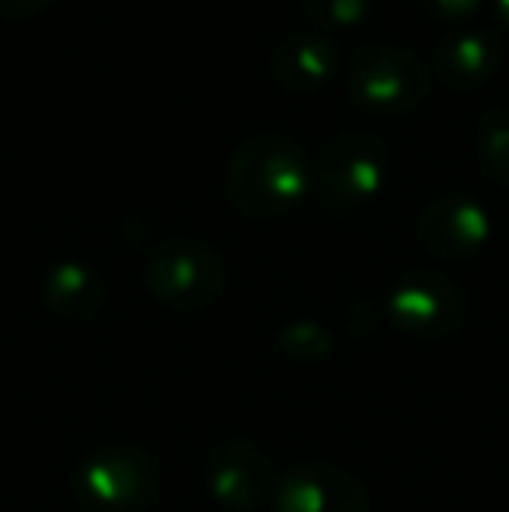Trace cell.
Listing matches in <instances>:
<instances>
[{"mask_svg": "<svg viewBox=\"0 0 509 512\" xmlns=\"http://www.w3.org/2000/svg\"><path fill=\"white\" fill-rule=\"evenodd\" d=\"M314 185V161L307 150L279 129L248 133L234 147L224 171V192L241 216L272 220L290 213Z\"/></svg>", "mask_w": 509, "mask_h": 512, "instance_id": "obj_1", "label": "cell"}, {"mask_svg": "<svg viewBox=\"0 0 509 512\" xmlns=\"http://www.w3.org/2000/svg\"><path fill=\"white\" fill-rule=\"evenodd\" d=\"M143 286L161 307L203 314L224 297L227 265L203 237H164L143 258Z\"/></svg>", "mask_w": 509, "mask_h": 512, "instance_id": "obj_2", "label": "cell"}, {"mask_svg": "<svg viewBox=\"0 0 509 512\" xmlns=\"http://www.w3.org/2000/svg\"><path fill=\"white\" fill-rule=\"evenodd\" d=\"M70 495L88 512H147L161 495V464L133 443L98 446L74 467Z\"/></svg>", "mask_w": 509, "mask_h": 512, "instance_id": "obj_3", "label": "cell"}, {"mask_svg": "<svg viewBox=\"0 0 509 512\" xmlns=\"http://www.w3.org/2000/svg\"><path fill=\"white\" fill-rule=\"evenodd\" d=\"M394 157L387 143L363 129H342L328 136L314 157V189L328 209H360L387 189Z\"/></svg>", "mask_w": 509, "mask_h": 512, "instance_id": "obj_4", "label": "cell"}, {"mask_svg": "<svg viewBox=\"0 0 509 512\" xmlns=\"http://www.w3.org/2000/svg\"><path fill=\"white\" fill-rule=\"evenodd\" d=\"M346 91L370 112H412L426 102L429 74L422 60L394 42H363L346 63Z\"/></svg>", "mask_w": 509, "mask_h": 512, "instance_id": "obj_5", "label": "cell"}, {"mask_svg": "<svg viewBox=\"0 0 509 512\" xmlns=\"http://www.w3.org/2000/svg\"><path fill=\"white\" fill-rule=\"evenodd\" d=\"M387 317L401 335L440 342L464 324L468 297L454 279L440 276V272H408L387 293Z\"/></svg>", "mask_w": 509, "mask_h": 512, "instance_id": "obj_6", "label": "cell"}, {"mask_svg": "<svg viewBox=\"0 0 509 512\" xmlns=\"http://www.w3.org/2000/svg\"><path fill=\"white\" fill-rule=\"evenodd\" d=\"M206 492L213 502L234 512H252L272 502L276 495V471L272 460L248 439H224L206 453L203 464Z\"/></svg>", "mask_w": 509, "mask_h": 512, "instance_id": "obj_7", "label": "cell"}, {"mask_svg": "<svg viewBox=\"0 0 509 512\" xmlns=\"http://www.w3.org/2000/svg\"><path fill=\"white\" fill-rule=\"evenodd\" d=\"M276 512H370V492L356 474L325 460L297 464L276 481Z\"/></svg>", "mask_w": 509, "mask_h": 512, "instance_id": "obj_8", "label": "cell"}, {"mask_svg": "<svg viewBox=\"0 0 509 512\" xmlns=\"http://www.w3.org/2000/svg\"><path fill=\"white\" fill-rule=\"evenodd\" d=\"M492 237V216L478 199L464 192L433 196L419 213V241L429 255L464 262L478 255Z\"/></svg>", "mask_w": 509, "mask_h": 512, "instance_id": "obj_9", "label": "cell"}, {"mask_svg": "<svg viewBox=\"0 0 509 512\" xmlns=\"http://www.w3.org/2000/svg\"><path fill=\"white\" fill-rule=\"evenodd\" d=\"M506 46L492 28L482 25H457L433 46L436 77L457 91H471L489 84L503 70Z\"/></svg>", "mask_w": 509, "mask_h": 512, "instance_id": "obj_10", "label": "cell"}, {"mask_svg": "<svg viewBox=\"0 0 509 512\" xmlns=\"http://www.w3.org/2000/svg\"><path fill=\"white\" fill-rule=\"evenodd\" d=\"M39 300L56 321L88 324L102 314L109 300V283L91 262L81 258H60L39 279Z\"/></svg>", "mask_w": 509, "mask_h": 512, "instance_id": "obj_11", "label": "cell"}, {"mask_svg": "<svg viewBox=\"0 0 509 512\" xmlns=\"http://www.w3.org/2000/svg\"><path fill=\"white\" fill-rule=\"evenodd\" d=\"M269 70L286 91L293 95H311L332 84L339 74V46L332 35L314 32V28H300L276 42L269 56Z\"/></svg>", "mask_w": 509, "mask_h": 512, "instance_id": "obj_12", "label": "cell"}, {"mask_svg": "<svg viewBox=\"0 0 509 512\" xmlns=\"http://www.w3.org/2000/svg\"><path fill=\"white\" fill-rule=\"evenodd\" d=\"M475 154L492 182L509 189V105H489L475 126Z\"/></svg>", "mask_w": 509, "mask_h": 512, "instance_id": "obj_13", "label": "cell"}, {"mask_svg": "<svg viewBox=\"0 0 509 512\" xmlns=\"http://www.w3.org/2000/svg\"><path fill=\"white\" fill-rule=\"evenodd\" d=\"M276 345H279L283 356L293 359V363H311V366L325 363L335 349L332 335H328L318 321H307V317H300V321H286L276 335Z\"/></svg>", "mask_w": 509, "mask_h": 512, "instance_id": "obj_14", "label": "cell"}, {"mask_svg": "<svg viewBox=\"0 0 509 512\" xmlns=\"http://www.w3.org/2000/svg\"><path fill=\"white\" fill-rule=\"evenodd\" d=\"M300 7H304V14L314 21V25L349 28V25H360V21L367 18L374 0H300Z\"/></svg>", "mask_w": 509, "mask_h": 512, "instance_id": "obj_15", "label": "cell"}, {"mask_svg": "<svg viewBox=\"0 0 509 512\" xmlns=\"http://www.w3.org/2000/svg\"><path fill=\"white\" fill-rule=\"evenodd\" d=\"M433 18H443V21H468L471 14L478 11L482 0H419Z\"/></svg>", "mask_w": 509, "mask_h": 512, "instance_id": "obj_16", "label": "cell"}, {"mask_svg": "<svg viewBox=\"0 0 509 512\" xmlns=\"http://www.w3.org/2000/svg\"><path fill=\"white\" fill-rule=\"evenodd\" d=\"M53 0H0V14L4 18H32V14L46 11Z\"/></svg>", "mask_w": 509, "mask_h": 512, "instance_id": "obj_17", "label": "cell"}, {"mask_svg": "<svg viewBox=\"0 0 509 512\" xmlns=\"http://www.w3.org/2000/svg\"><path fill=\"white\" fill-rule=\"evenodd\" d=\"M496 7H499V14H503V21L509 25V0H496Z\"/></svg>", "mask_w": 509, "mask_h": 512, "instance_id": "obj_18", "label": "cell"}]
</instances>
